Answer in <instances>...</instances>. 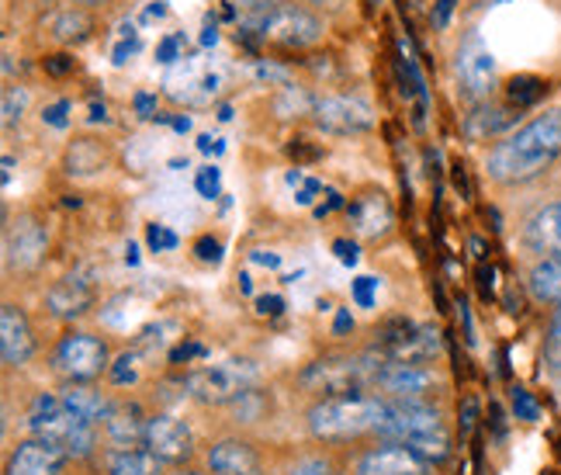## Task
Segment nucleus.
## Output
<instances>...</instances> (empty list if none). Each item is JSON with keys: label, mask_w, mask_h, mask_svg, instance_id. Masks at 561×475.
Returning a JSON list of instances; mask_svg holds the SVG:
<instances>
[{"label": "nucleus", "mask_w": 561, "mask_h": 475, "mask_svg": "<svg viewBox=\"0 0 561 475\" xmlns=\"http://www.w3.org/2000/svg\"><path fill=\"white\" fill-rule=\"evenodd\" d=\"M208 468L211 475H264L261 455L247 441H219L208 451Z\"/></svg>", "instance_id": "obj_20"}, {"label": "nucleus", "mask_w": 561, "mask_h": 475, "mask_svg": "<svg viewBox=\"0 0 561 475\" xmlns=\"http://www.w3.org/2000/svg\"><path fill=\"white\" fill-rule=\"evenodd\" d=\"M25 108H28V91L25 88H8L4 91V125L11 128L14 122H21V115H25Z\"/></svg>", "instance_id": "obj_28"}, {"label": "nucleus", "mask_w": 561, "mask_h": 475, "mask_svg": "<svg viewBox=\"0 0 561 475\" xmlns=\"http://www.w3.org/2000/svg\"><path fill=\"white\" fill-rule=\"evenodd\" d=\"M558 157H561V108H551V112L530 118L516 133L495 143L489 149L485 170L495 184L516 188L548 174Z\"/></svg>", "instance_id": "obj_1"}, {"label": "nucleus", "mask_w": 561, "mask_h": 475, "mask_svg": "<svg viewBox=\"0 0 561 475\" xmlns=\"http://www.w3.org/2000/svg\"><path fill=\"white\" fill-rule=\"evenodd\" d=\"M247 32H253L261 42L277 49H309L322 38L327 25H322V18L306 4H295V0H267V4L253 14Z\"/></svg>", "instance_id": "obj_4"}, {"label": "nucleus", "mask_w": 561, "mask_h": 475, "mask_svg": "<svg viewBox=\"0 0 561 475\" xmlns=\"http://www.w3.org/2000/svg\"><path fill=\"white\" fill-rule=\"evenodd\" d=\"M194 188H198L202 199H219V191H222V170L219 167H202L198 170V178H194Z\"/></svg>", "instance_id": "obj_30"}, {"label": "nucleus", "mask_w": 561, "mask_h": 475, "mask_svg": "<svg viewBox=\"0 0 561 475\" xmlns=\"http://www.w3.org/2000/svg\"><path fill=\"white\" fill-rule=\"evenodd\" d=\"M298 4H306V8H312V11H340L347 0H298Z\"/></svg>", "instance_id": "obj_46"}, {"label": "nucleus", "mask_w": 561, "mask_h": 475, "mask_svg": "<svg viewBox=\"0 0 561 475\" xmlns=\"http://www.w3.org/2000/svg\"><path fill=\"white\" fill-rule=\"evenodd\" d=\"M146 244H149V250H153V253H163V250H174L178 247V236L170 233L167 226L153 223V226L146 229Z\"/></svg>", "instance_id": "obj_33"}, {"label": "nucleus", "mask_w": 561, "mask_h": 475, "mask_svg": "<svg viewBox=\"0 0 561 475\" xmlns=\"http://www.w3.org/2000/svg\"><path fill=\"white\" fill-rule=\"evenodd\" d=\"M73 4H80V8H98V4H107V0H73Z\"/></svg>", "instance_id": "obj_51"}, {"label": "nucleus", "mask_w": 561, "mask_h": 475, "mask_svg": "<svg viewBox=\"0 0 561 475\" xmlns=\"http://www.w3.org/2000/svg\"><path fill=\"white\" fill-rule=\"evenodd\" d=\"M42 67H46L49 77H67V73L77 70V59H73L70 53H56V56H46V59H42Z\"/></svg>", "instance_id": "obj_34"}, {"label": "nucleus", "mask_w": 561, "mask_h": 475, "mask_svg": "<svg viewBox=\"0 0 561 475\" xmlns=\"http://www.w3.org/2000/svg\"><path fill=\"white\" fill-rule=\"evenodd\" d=\"M215 38H219V32H215V25H211V29H205V35H202L205 46H215Z\"/></svg>", "instance_id": "obj_50"}, {"label": "nucleus", "mask_w": 561, "mask_h": 475, "mask_svg": "<svg viewBox=\"0 0 561 475\" xmlns=\"http://www.w3.org/2000/svg\"><path fill=\"white\" fill-rule=\"evenodd\" d=\"M354 327V319H351V313L347 309H340V316H336V330L343 333V330H351Z\"/></svg>", "instance_id": "obj_49"}, {"label": "nucleus", "mask_w": 561, "mask_h": 475, "mask_svg": "<svg viewBox=\"0 0 561 475\" xmlns=\"http://www.w3.org/2000/svg\"><path fill=\"white\" fill-rule=\"evenodd\" d=\"M174 475H205V472H194V468H178Z\"/></svg>", "instance_id": "obj_53"}, {"label": "nucleus", "mask_w": 561, "mask_h": 475, "mask_svg": "<svg viewBox=\"0 0 561 475\" xmlns=\"http://www.w3.org/2000/svg\"><path fill=\"white\" fill-rule=\"evenodd\" d=\"M28 430H32V438L53 441L56 448H62L70 459L91 455L98 444L94 423L77 417L73 409L62 403V396H53V393L35 396V403L28 409Z\"/></svg>", "instance_id": "obj_5"}, {"label": "nucleus", "mask_w": 561, "mask_h": 475, "mask_svg": "<svg viewBox=\"0 0 561 475\" xmlns=\"http://www.w3.org/2000/svg\"><path fill=\"white\" fill-rule=\"evenodd\" d=\"M49 236L35 219H18L11 223L4 236V250H8V264L11 268H35L42 257H46Z\"/></svg>", "instance_id": "obj_17"}, {"label": "nucleus", "mask_w": 561, "mask_h": 475, "mask_svg": "<svg viewBox=\"0 0 561 475\" xmlns=\"http://www.w3.org/2000/svg\"><path fill=\"white\" fill-rule=\"evenodd\" d=\"M288 475H336V468L322 459H306V462H298Z\"/></svg>", "instance_id": "obj_38"}, {"label": "nucleus", "mask_w": 561, "mask_h": 475, "mask_svg": "<svg viewBox=\"0 0 561 475\" xmlns=\"http://www.w3.org/2000/svg\"><path fill=\"white\" fill-rule=\"evenodd\" d=\"M357 475H426V462L413 448L399 441H385L371 451H364L357 462Z\"/></svg>", "instance_id": "obj_14"}, {"label": "nucleus", "mask_w": 561, "mask_h": 475, "mask_svg": "<svg viewBox=\"0 0 561 475\" xmlns=\"http://www.w3.org/2000/svg\"><path fill=\"white\" fill-rule=\"evenodd\" d=\"M35 351V337H32V323L25 316V309L8 302L4 309H0V354H4V364L8 369H18V364H25Z\"/></svg>", "instance_id": "obj_16"}, {"label": "nucleus", "mask_w": 561, "mask_h": 475, "mask_svg": "<svg viewBox=\"0 0 561 475\" xmlns=\"http://www.w3.org/2000/svg\"><path fill=\"white\" fill-rule=\"evenodd\" d=\"M167 333H178L174 323H157V327L142 330V337H139V351H163V348H167V340H170Z\"/></svg>", "instance_id": "obj_31"}, {"label": "nucleus", "mask_w": 561, "mask_h": 475, "mask_svg": "<svg viewBox=\"0 0 561 475\" xmlns=\"http://www.w3.org/2000/svg\"><path fill=\"white\" fill-rule=\"evenodd\" d=\"M194 250H198V261L205 264H219V257H222V244L211 240V236H202V240L194 244Z\"/></svg>", "instance_id": "obj_37"}, {"label": "nucleus", "mask_w": 561, "mask_h": 475, "mask_svg": "<svg viewBox=\"0 0 561 475\" xmlns=\"http://www.w3.org/2000/svg\"><path fill=\"white\" fill-rule=\"evenodd\" d=\"M70 455L62 448H56L53 441L42 438H28L14 448V455L8 462V475H59L67 468Z\"/></svg>", "instance_id": "obj_15"}, {"label": "nucleus", "mask_w": 561, "mask_h": 475, "mask_svg": "<svg viewBox=\"0 0 561 475\" xmlns=\"http://www.w3.org/2000/svg\"><path fill=\"white\" fill-rule=\"evenodd\" d=\"M163 465L149 448H115L107 455V475H163Z\"/></svg>", "instance_id": "obj_24"}, {"label": "nucleus", "mask_w": 561, "mask_h": 475, "mask_svg": "<svg viewBox=\"0 0 561 475\" xmlns=\"http://www.w3.org/2000/svg\"><path fill=\"white\" fill-rule=\"evenodd\" d=\"M516 118H520V112L516 108H500V104H474V112L465 118V136L474 139V143H482V139H492V136H500L503 128H510Z\"/></svg>", "instance_id": "obj_22"}, {"label": "nucleus", "mask_w": 561, "mask_h": 475, "mask_svg": "<svg viewBox=\"0 0 561 475\" xmlns=\"http://www.w3.org/2000/svg\"><path fill=\"white\" fill-rule=\"evenodd\" d=\"M430 385H434V372L430 364H381L375 388H381L385 403H426Z\"/></svg>", "instance_id": "obj_10"}, {"label": "nucleus", "mask_w": 561, "mask_h": 475, "mask_svg": "<svg viewBox=\"0 0 561 475\" xmlns=\"http://www.w3.org/2000/svg\"><path fill=\"white\" fill-rule=\"evenodd\" d=\"M527 289L537 302H545V306H558L561 302V253L554 257H541V261L534 264L530 278H527Z\"/></svg>", "instance_id": "obj_25"}, {"label": "nucleus", "mask_w": 561, "mask_h": 475, "mask_svg": "<svg viewBox=\"0 0 561 475\" xmlns=\"http://www.w3.org/2000/svg\"><path fill=\"white\" fill-rule=\"evenodd\" d=\"M455 73H458V88L474 104L489 101V94L495 91V80H500V73H495V56L482 46L479 38H468L458 49Z\"/></svg>", "instance_id": "obj_9"}, {"label": "nucleus", "mask_w": 561, "mask_h": 475, "mask_svg": "<svg viewBox=\"0 0 561 475\" xmlns=\"http://www.w3.org/2000/svg\"><path fill=\"white\" fill-rule=\"evenodd\" d=\"M256 378V364L250 361H222V364H208V369H198L184 378V388L208 406H226L232 399H243L247 393H253Z\"/></svg>", "instance_id": "obj_7"}, {"label": "nucleus", "mask_w": 561, "mask_h": 475, "mask_svg": "<svg viewBox=\"0 0 561 475\" xmlns=\"http://www.w3.org/2000/svg\"><path fill=\"white\" fill-rule=\"evenodd\" d=\"M256 313H261V316H280V313H285V298H280V295H261V298H256Z\"/></svg>", "instance_id": "obj_39"}, {"label": "nucleus", "mask_w": 561, "mask_h": 475, "mask_svg": "<svg viewBox=\"0 0 561 475\" xmlns=\"http://www.w3.org/2000/svg\"><path fill=\"white\" fill-rule=\"evenodd\" d=\"M548 94V80H541V77H530V73H524V77H513L510 83H506V101H510V108H530V104H537Z\"/></svg>", "instance_id": "obj_26"}, {"label": "nucleus", "mask_w": 561, "mask_h": 475, "mask_svg": "<svg viewBox=\"0 0 561 475\" xmlns=\"http://www.w3.org/2000/svg\"><path fill=\"white\" fill-rule=\"evenodd\" d=\"M316 122L333 136H360L375 125V115L357 98H327L316 104Z\"/></svg>", "instance_id": "obj_13"}, {"label": "nucleus", "mask_w": 561, "mask_h": 475, "mask_svg": "<svg viewBox=\"0 0 561 475\" xmlns=\"http://www.w3.org/2000/svg\"><path fill=\"white\" fill-rule=\"evenodd\" d=\"M88 32H91V18L83 14L80 4L67 8L53 21V35L62 38V42H80V38H88Z\"/></svg>", "instance_id": "obj_27"}, {"label": "nucleus", "mask_w": 561, "mask_h": 475, "mask_svg": "<svg viewBox=\"0 0 561 475\" xmlns=\"http://www.w3.org/2000/svg\"><path fill=\"white\" fill-rule=\"evenodd\" d=\"M67 115H70V101H56L42 112V122L53 125V128H67V122H70Z\"/></svg>", "instance_id": "obj_36"}, {"label": "nucleus", "mask_w": 561, "mask_h": 475, "mask_svg": "<svg viewBox=\"0 0 561 475\" xmlns=\"http://www.w3.org/2000/svg\"><path fill=\"white\" fill-rule=\"evenodd\" d=\"M375 289H378L375 278H357V282H354V302H357L360 309L375 306Z\"/></svg>", "instance_id": "obj_35"}, {"label": "nucleus", "mask_w": 561, "mask_h": 475, "mask_svg": "<svg viewBox=\"0 0 561 475\" xmlns=\"http://www.w3.org/2000/svg\"><path fill=\"white\" fill-rule=\"evenodd\" d=\"M91 302H94V282L88 274H67L46 295V306L56 319H77L91 309Z\"/></svg>", "instance_id": "obj_18"}, {"label": "nucleus", "mask_w": 561, "mask_h": 475, "mask_svg": "<svg viewBox=\"0 0 561 475\" xmlns=\"http://www.w3.org/2000/svg\"><path fill=\"white\" fill-rule=\"evenodd\" d=\"M253 261H261L264 268H277V264H280V257H277V253H267V250H256V253H253Z\"/></svg>", "instance_id": "obj_47"}, {"label": "nucleus", "mask_w": 561, "mask_h": 475, "mask_svg": "<svg viewBox=\"0 0 561 475\" xmlns=\"http://www.w3.org/2000/svg\"><path fill=\"white\" fill-rule=\"evenodd\" d=\"M524 247L541 257L561 253V202H551L530 215L524 226Z\"/></svg>", "instance_id": "obj_19"}, {"label": "nucleus", "mask_w": 561, "mask_h": 475, "mask_svg": "<svg viewBox=\"0 0 561 475\" xmlns=\"http://www.w3.org/2000/svg\"><path fill=\"white\" fill-rule=\"evenodd\" d=\"M347 219H351V226L360 240H381V236H388L396 226V208H392V202H388L385 191L364 188L360 194L351 199Z\"/></svg>", "instance_id": "obj_11"}, {"label": "nucleus", "mask_w": 561, "mask_h": 475, "mask_svg": "<svg viewBox=\"0 0 561 475\" xmlns=\"http://www.w3.org/2000/svg\"><path fill=\"white\" fill-rule=\"evenodd\" d=\"M333 250H336V257H340L343 264H351V268L357 264V247H354V244H347V240H336V244H333Z\"/></svg>", "instance_id": "obj_43"}, {"label": "nucleus", "mask_w": 561, "mask_h": 475, "mask_svg": "<svg viewBox=\"0 0 561 475\" xmlns=\"http://www.w3.org/2000/svg\"><path fill=\"white\" fill-rule=\"evenodd\" d=\"M455 4H458V0H437V4H434V14H430V21H434V29H447L450 14H455Z\"/></svg>", "instance_id": "obj_40"}, {"label": "nucleus", "mask_w": 561, "mask_h": 475, "mask_svg": "<svg viewBox=\"0 0 561 475\" xmlns=\"http://www.w3.org/2000/svg\"><path fill=\"white\" fill-rule=\"evenodd\" d=\"M558 319H561V302H558Z\"/></svg>", "instance_id": "obj_54"}, {"label": "nucleus", "mask_w": 561, "mask_h": 475, "mask_svg": "<svg viewBox=\"0 0 561 475\" xmlns=\"http://www.w3.org/2000/svg\"><path fill=\"white\" fill-rule=\"evenodd\" d=\"M385 414L388 403L381 396H368V393L333 396V399H319L309 409V430L316 441H354L364 434H378Z\"/></svg>", "instance_id": "obj_3"}, {"label": "nucleus", "mask_w": 561, "mask_h": 475, "mask_svg": "<svg viewBox=\"0 0 561 475\" xmlns=\"http://www.w3.org/2000/svg\"><path fill=\"white\" fill-rule=\"evenodd\" d=\"M378 438L413 448L426 465H437L450 455V434L440 420V409L430 403H388Z\"/></svg>", "instance_id": "obj_2"}, {"label": "nucleus", "mask_w": 561, "mask_h": 475, "mask_svg": "<svg viewBox=\"0 0 561 475\" xmlns=\"http://www.w3.org/2000/svg\"><path fill=\"white\" fill-rule=\"evenodd\" d=\"M142 448H149L160 462H184L191 459V448H194V438L184 420L170 417V414H157L146 420V441Z\"/></svg>", "instance_id": "obj_12"}, {"label": "nucleus", "mask_w": 561, "mask_h": 475, "mask_svg": "<svg viewBox=\"0 0 561 475\" xmlns=\"http://www.w3.org/2000/svg\"><path fill=\"white\" fill-rule=\"evenodd\" d=\"M56 369L67 375L70 382H91L98 378L101 372H107L112 364H107V348L104 340L94 337V333H67L59 340V348L53 354Z\"/></svg>", "instance_id": "obj_8"}, {"label": "nucleus", "mask_w": 561, "mask_h": 475, "mask_svg": "<svg viewBox=\"0 0 561 475\" xmlns=\"http://www.w3.org/2000/svg\"><path fill=\"white\" fill-rule=\"evenodd\" d=\"M136 112L142 115V118H149V115H157V98L153 94H136Z\"/></svg>", "instance_id": "obj_44"}, {"label": "nucleus", "mask_w": 561, "mask_h": 475, "mask_svg": "<svg viewBox=\"0 0 561 475\" xmlns=\"http://www.w3.org/2000/svg\"><path fill=\"white\" fill-rule=\"evenodd\" d=\"M178 49H181V38H178V35H170V38L160 42L157 59H160V63H174V59H178Z\"/></svg>", "instance_id": "obj_41"}, {"label": "nucleus", "mask_w": 561, "mask_h": 475, "mask_svg": "<svg viewBox=\"0 0 561 475\" xmlns=\"http://www.w3.org/2000/svg\"><path fill=\"white\" fill-rule=\"evenodd\" d=\"M202 354H205L202 343H181V348L170 354V358H174V361H191V358H202Z\"/></svg>", "instance_id": "obj_45"}, {"label": "nucleus", "mask_w": 561, "mask_h": 475, "mask_svg": "<svg viewBox=\"0 0 561 475\" xmlns=\"http://www.w3.org/2000/svg\"><path fill=\"white\" fill-rule=\"evenodd\" d=\"M513 414H516V420L537 423L541 420V406L534 403V396L527 393V388H513Z\"/></svg>", "instance_id": "obj_32"}, {"label": "nucleus", "mask_w": 561, "mask_h": 475, "mask_svg": "<svg viewBox=\"0 0 561 475\" xmlns=\"http://www.w3.org/2000/svg\"><path fill=\"white\" fill-rule=\"evenodd\" d=\"M146 420L149 417L139 414V406H115V414L107 417L104 430H107V438H112L115 448H142Z\"/></svg>", "instance_id": "obj_23"}, {"label": "nucleus", "mask_w": 561, "mask_h": 475, "mask_svg": "<svg viewBox=\"0 0 561 475\" xmlns=\"http://www.w3.org/2000/svg\"><path fill=\"white\" fill-rule=\"evenodd\" d=\"M107 375H112L115 385H133L139 378V354H122L112 369H107Z\"/></svg>", "instance_id": "obj_29"}, {"label": "nucleus", "mask_w": 561, "mask_h": 475, "mask_svg": "<svg viewBox=\"0 0 561 475\" xmlns=\"http://www.w3.org/2000/svg\"><path fill=\"white\" fill-rule=\"evenodd\" d=\"M548 358H551V364H558V369H561V319L554 323V330H551V340H548Z\"/></svg>", "instance_id": "obj_42"}, {"label": "nucleus", "mask_w": 561, "mask_h": 475, "mask_svg": "<svg viewBox=\"0 0 561 475\" xmlns=\"http://www.w3.org/2000/svg\"><path fill=\"white\" fill-rule=\"evenodd\" d=\"M62 403H67L77 417H83L88 423H107V417L115 414V403L107 399L104 393H98V388H91L88 382H67V388H62Z\"/></svg>", "instance_id": "obj_21"}, {"label": "nucleus", "mask_w": 561, "mask_h": 475, "mask_svg": "<svg viewBox=\"0 0 561 475\" xmlns=\"http://www.w3.org/2000/svg\"><path fill=\"white\" fill-rule=\"evenodd\" d=\"M133 53H136V38L133 42H122V46L115 49V63H118V67L125 63V56H133Z\"/></svg>", "instance_id": "obj_48"}, {"label": "nucleus", "mask_w": 561, "mask_h": 475, "mask_svg": "<svg viewBox=\"0 0 561 475\" xmlns=\"http://www.w3.org/2000/svg\"><path fill=\"white\" fill-rule=\"evenodd\" d=\"M378 364L360 361V358H322L312 361L306 372H301V388L312 396L333 399V396H354V393H368L375 388Z\"/></svg>", "instance_id": "obj_6"}, {"label": "nucleus", "mask_w": 561, "mask_h": 475, "mask_svg": "<svg viewBox=\"0 0 561 475\" xmlns=\"http://www.w3.org/2000/svg\"><path fill=\"white\" fill-rule=\"evenodd\" d=\"M174 128H178V133H187V128H191V118H174Z\"/></svg>", "instance_id": "obj_52"}]
</instances>
